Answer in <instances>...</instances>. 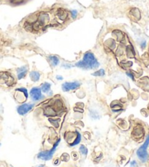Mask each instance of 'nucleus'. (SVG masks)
Listing matches in <instances>:
<instances>
[{"label":"nucleus","mask_w":149,"mask_h":167,"mask_svg":"<svg viewBox=\"0 0 149 167\" xmlns=\"http://www.w3.org/2000/svg\"><path fill=\"white\" fill-rule=\"evenodd\" d=\"M45 114L47 116H54L56 115V111L51 106H48L45 108Z\"/></svg>","instance_id":"obj_10"},{"label":"nucleus","mask_w":149,"mask_h":167,"mask_svg":"<svg viewBox=\"0 0 149 167\" xmlns=\"http://www.w3.org/2000/svg\"><path fill=\"white\" fill-rule=\"evenodd\" d=\"M38 167H45V166L44 165H40V166H38Z\"/></svg>","instance_id":"obj_20"},{"label":"nucleus","mask_w":149,"mask_h":167,"mask_svg":"<svg viewBox=\"0 0 149 167\" xmlns=\"http://www.w3.org/2000/svg\"><path fill=\"white\" fill-rule=\"evenodd\" d=\"M30 78L33 81H37L40 79V75L38 72L37 71H32L30 73Z\"/></svg>","instance_id":"obj_9"},{"label":"nucleus","mask_w":149,"mask_h":167,"mask_svg":"<svg viewBox=\"0 0 149 167\" xmlns=\"http://www.w3.org/2000/svg\"><path fill=\"white\" fill-rule=\"evenodd\" d=\"M80 152H81V153L83 154V155H87V153H88L87 148H86L84 145H81V146H80Z\"/></svg>","instance_id":"obj_15"},{"label":"nucleus","mask_w":149,"mask_h":167,"mask_svg":"<svg viewBox=\"0 0 149 167\" xmlns=\"http://www.w3.org/2000/svg\"><path fill=\"white\" fill-rule=\"evenodd\" d=\"M149 145V135L146 138V141L144 144L137 150V155L139 158V159L142 161V162H146L147 160L148 159V154L147 152V148Z\"/></svg>","instance_id":"obj_3"},{"label":"nucleus","mask_w":149,"mask_h":167,"mask_svg":"<svg viewBox=\"0 0 149 167\" xmlns=\"http://www.w3.org/2000/svg\"><path fill=\"white\" fill-rule=\"evenodd\" d=\"M30 95L34 101H37V100H40L42 97V93H41V90L38 88V87H34V88L31 90Z\"/></svg>","instance_id":"obj_7"},{"label":"nucleus","mask_w":149,"mask_h":167,"mask_svg":"<svg viewBox=\"0 0 149 167\" xmlns=\"http://www.w3.org/2000/svg\"><path fill=\"white\" fill-rule=\"evenodd\" d=\"M18 71V79H21L23 78H24V76L26 75L27 73V67L26 66H24V67H21L20 68H18L17 70Z\"/></svg>","instance_id":"obj_8"},{"label":"nucleus","mask_w":149,"mask_h":167,"mask_svg":"<svg viewBox=\"0 0 149 167\" xmlns=\"http://www.w3.org/2000/svg\"><path fill=\"white\" fill-rule=\"evenodd\" d=\"M76 134H77V137H76V140L73 141V142L72 143V144H70V146H75V145H77L78 144H79L80 141V140H81V135H80V133L78 132H76Z\"/></svg>","instance_id":"obj_13"},{"label":"nucleus","mask_w":149,"mask_h":167,"mask_svg":"<svg viewBox=\"0 0 149 167\" xmlns=\"http://www.w3.org/2000/svg\"><path fill=\"white\" fill-rule=\"evenodd\" d=\"M34 107V104H29V103H24L20 106L18 107V113L21 115H24L26 113L29 112L31 109Z\"/></svg>","instance_id":"obj_6"},{"label":"nucleus","mask_w":149,"mask_h":167,"mask_svg":"<svg viewBox=\"0 0 149 167\" xmlns=\"http://www.w3.org/2000/svg\"><path fill=\"white\" fill-rule=\"evenodd\" d=\"M80 86V84L78 81L65 82L62 84V90L64 92L70 91V90H76Z\"/></svg>","instance_id":"obj_5"},{"label":"nucleus","mask_w":149,"mask_h":167,"mask_svg":"<svg viewBox=\"0 0 149 167\" xmlns=\"http://www.w3.org/2000/svg\"><path fill=\"white\" fill-rule=\"evenodd\" d=\"M49 59H50V60H51V62L52 64H53V66H56V65H59V59L57 56H51L49 57Z\"/></svg>","instance_id":"obj_11"},{"label":"nucleus","mask_w":149,"mask_h":167,"mask_svg":"<svg viewBox=\"0 0 149 167\" xmlns=\"http://www.w3.org/2000/svg\"><path fill=\"white\" fill-rule=\"evenodd\" d=\"M130 167H137V163H136V161H132V162L131 163V164H130Z\"/></svg>","instance_id":"obj_17"},{"label":"nucleus","mask_w":149,"mask_h":167,"mask_svg":"<svg viewBox=\"0 0 149 167\" xmlns=\"http://www.w3.org/2000/svg\"><path fill=\"white\" fill-rule=\"evenodd\" d=\"M127 75H128V76H130V77H131V78H132V79H134V76H132V74H130V73H127Z\"/></svg>","instance_id":"obj_18"},{"label":"nucleus","mask_w":149,"mask_h":167,"mask_svg":"<svg viewBox=\"0 0 149 167\" xmlns=\"http://www.w3.org/2000/svg\"><path fill=\"white\" fill-rule=\"evenodd\" d=\"M76 66L85 70L95 69L99 67V62L93 54L87 52L84 54L83 59L76 63Z\"/></svg>","instance_id":"obj_2"},{"label":"nucleus","mask_w":149,"mask_h":167,"mask_svg":"<svg viewBox=\"0 0 149 167\" xmlns=\"http://www.w3.org/2000/svg\"><path fill=\"white\" fill-rule=\"evenodd\" d=\"M56 78H57V79H59V80H62V79H63V78H62V76H58Z\"/></svg>","instance_id":"obj_19"},{"label":"nucleus","mask_w":149,"mask_h":167,"mask_svg":"<svg viewBox=\"0 0 149 167\" xmlns=\"http://www.w3.org/2000/svg\"><path fill=\"white\" fill-rule=\"evenodd\" d=\"M72 18H76V16H77V14H78V13H77V11L76 10H72Z\"/></svg>","instance_id":"obj_16"},{"label":"nucleus","mask_w":149,"mask_h":167,"mask_svg":"<svg viewBox=\"0 0 149 167\" xmlns=\"http://www.w3.org/2000/svg\"><path fill=\"white\" fill-rule=\"evenodd\" d=\"M51 89V84L49 83H45L42 84V87H41V90H42L43 93H48V91Z\"/></svg>","instance_id":"obj_12"},{"label":"nucleus","mask_w":149,"mask_h":167,"mask_svg":"<svg viewBox=\"0 0 149 167\" xmlns=\"http://www.w3.org/2000/svg\"><path fill=\"white\" fill-rule=\"evenodd\" d=\"M105 75V71L103 69H101V70H98V71L95 72V73H93V76H103Z\"/></svg>","instance_id":"obj_14"},{"label":"nucleus","mask_w":149,"mask_h":167,"mask_svg":"<svg viewBox=\"0 0 149 167\" xmlns=\"http://www.w3.org/2000/svg\"><path fill=\"white\" fill-rule=\"evenodd\" d=\"M0 145H1V144H0Z\"/></svg>","instance_id":"obj_21"},{"label":"nucleus","mask_w":149,"mask_h":167,"mask_svg":"<svg viewBox=\"0 0 149 167\" xmlns=\"http://www.w3.org/2000/svg\"><path fill=\"white\" fill-rule=\"evenodd\" d=\"M68 13L62 8H58L52 12H41L34 22H28V29L38 32L48 27L60 26L68 18Z\"/></svg>","instance_id":"obj_1"},{"label":"nucleus","mask_w":149,"mask_h":167,"mask_svg":"<svg viewBox=\"0 0 149 167\" xmlns=\"http://www.w3.org/2000/svg\"><path fill=\"white\" fill-rule=\"evenodd\" d=\"M60 141H61L60 138H59V139H58V141L54 144V145H53V148H52V149H51L50 150H48V151H44V152H41L40 153L38 154L37 158H40V159H41V160H44V161H48V160L51 159V158L53 157V153H54L55 151H56V148H57L58 145H59Z\"/></svg>","instance_id":"obj_4"}]
</instances>
